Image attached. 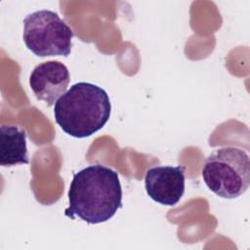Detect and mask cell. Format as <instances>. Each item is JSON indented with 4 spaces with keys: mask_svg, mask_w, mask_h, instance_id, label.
<instances>
[{
    "mask_svg": "<svg viewBox=\"0 0 250 250\" xmlns=\"http://www.w3.org/2000/svg\"><path fill=\"white\" fill-rule=\"evenodd\" d=\"M64 215L88 224L111 219L122 207V188L117 172L102 164L90 165L76 174L68 189Z\"/></svg>",
    "mask_w": 250,
    "mask_h": 250,
    "instance_id": "6da1fadb",
    "label": "cell"
},
{
    "mask_svg": "<svg viewBox=\"0 0 250 250\" xmlns=\"http://www.w3.org/2000/svg\"><path fill=\"white\" fill-rule=\"evenodd\" d=\"M110 111L109 97L103 88L89 82H78L56 102L54 117L67 135L87 138L105 125Z\"/></svg>",
    "mask_w": 250,
    "mask_h": 250,
    "instance_id": "7a4b0ae2",
    "label": "cell"
},
{
    "mask_svg": "<svg viewBox=\"0 0 250 250\" xmlns=\"http://www.w3.org/2000/svg\"><path fill=\"white\" fill-rule=\"evenodd\" d=\"M202 178L216 195L233 199L242 195L250 184V160L247 152L236 146H225L205 160Z\"/></svg>",
    "mask_w": 250,
    "mask_h": 250,
    "instance_id": "3957f363",
    "label": "cell"
},
{
    "mask_svg": "<svg viewBox=\"0 0 250 250\" xmlns=\"http://www.w3.org/2000/svg\"><path fill=\"white\" fill-rule=\"evenodd\" d=\"M72 37L71 28L53 11H36L23 20V42L38 57H67Z\"/></svg>",
    "mask_w": 250,
    "mask_h": 250,
    "instance_id": "277c9868",
    "label": "cell"
},
{
    "mask_svg": "<svg viewBox=\"0 0 250 250\" xmlns=\"http://www.w3.org/2000/svg\"><path fill=\"white\" fill-rule=\"evenodd\" d=\"M185 168L183 166H155L148 169L145 176L147 195L155 202L176 205L185 192Z\"/></svg>",
    "mask_w": 250,
    "mask_h": 250,
    "instance_id": "5b68a950",
    "label": "cell"
},
{
    "mask_svg": "<svg viewBox=\"0 0 250 250\" xmlns=\"http://www.w3.org/2000/svg\"><path fill=\"white\" fill-rule=\"evenodd\" d=\"M69 81L66 65L58 61H49L36 65L29 76V86L33 94L48 106L55 104L66 92Z\"/></svg>",
    "mask_w": 250,
    "mask_h": 250,
    "instance_id": "8992f818",
    "label": "cell"
},
{
    "mask_svg": "<svg viewBox=\"0 0 250 250\" xmlns=\"http://www.w3.org/2000/svg\"><path fill=\"white\" fill-rule=\"evenodd\" d=\"M28 162L25 131L17 126H1L0 165L11 167Z\"/></svg>",
    "mask_w": 250,
    "mask_h": 250,
    "instance_id": "52a82bcc",
    "label": "cell"
}]
</instances>
